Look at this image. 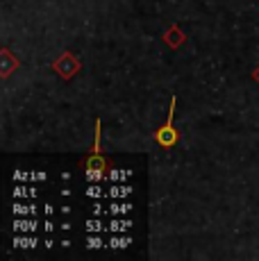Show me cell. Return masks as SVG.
<instances>
[{
	"label": "cell",
	"instance_id": "obj_4",
	"mask_svg": "<svg viewBox=\"0 0 259 261\" xmlns=\"http://www.w3.org/2000/svg\"><path fill=\"white\" fill-rule=\"evenodd\" d=\"M164 41H166L171 48H177V46H182L184 43V34L177 28H171V32L164 34Z\"/></svg>",
	"mask_w": 259,
	"mask_h": 261
},
{
	"label": "cell",
	"instance_id": "obj_5",
	"mask_svg": "<svg viewBox=\"0 0 259 261\" xmlns=\"http://www.w3.org/2000/svg\"><path fill=\"white\" fill-rule=\"evenodd\" d=\"M3 59H5V66H3V75H9L12 73V68H16L18 66V62L12 57V55L7 53V50H3Z\"/></svg>",
	"mask_w": 259,
	"mask_h": 261
},
{
	"label": "cell",
	"instance_id": "obj_6",
	"mask_svg": "<svg viewBox=\"0 0 259 261\" xmlns=\"http://www.w3.org/2000/svg\"><path fill=\"white\" fill-rule=\"evenodd\" d=\"M87 193H89V198H91V195H93V198H98V195H100V189H98V187H89Z\"/></svg>",
	"mask_w": 259,
	"mask_h": 261
},
{
	"label": "cell",
	"instance_id": "obj_7",
	"mask_svg": "<svg viewBox=\"0 0 259 261\" xmlns=\"http://www.w3.org/2000/svg\"><path fill=\"white\" fill-rule=\"evenodd\" d=\"M87 227H89V232H98V229H100V223H91V220H89Z\"/></svg>",
	"mask_w": 259,
	"mask_h": 261
},
{
	"label": "cell",
	"instance_id": "obj_3",
	"mask_svg": "<svg viewBox=\"0 0 259 261\" xmlns=\"http://www.w3.org/2000/svg\"><path fill=\"white\" fill-rule=\"evenodd\" d=\"M55 71H57L62 77H73V73H77L80 71V64H77V59L73 57V55H62L59 57V62L55 64Z\"/></svg>",
	"mask_w": 259,
	"mask_h": 261
},
{
	"label": "cell",
	"instance_id": "obj_1",
	"mask_svg": "<svg viewBox=\"0 0 259 261\" xmlns=\"http://www.w3.org/2000/svg\"><path fill=\"white\" fill-rule=\"evenodd\" d=\"M173 114H175V98L171 100V109H168V118H166V123L162 125V127L155 132V141L162 145V148H173V145L177 143V129L173 127Z\"/></svg>",
	"mask_w": 259,
	"mask_h": 261
},
{
	"label": "cell",
	"instance_id": "obj_2",
	"mask_svg": "<svg viewBox=\"0 0 259 261\" xmlns=\"http://www.w3.org/2000/svg\"><path fill=\"white\" fill-rule=\"evenodd\" d=\"M84 168H87V173H105L107 170V162L100 154V120H96V141H93L91 154L84 159Z\"/></svg>",
	"mask_w": 259,
	"mask_h": 261
},
{
	"label": "cell",
	"instance_id": "obj_8",
	"mask_svg": "<svg viewBox=\"0 0 259 261\" xmlns=\"http://www.w3.org/2000/svg\"><path fill=\"white\" fill-rule=\"evenodd\" d=\"M89 248H100V241H98V239H89Z\"/></svg>",
	"mask_w": 259,
	"mask_h": 261
}]
</instances>
